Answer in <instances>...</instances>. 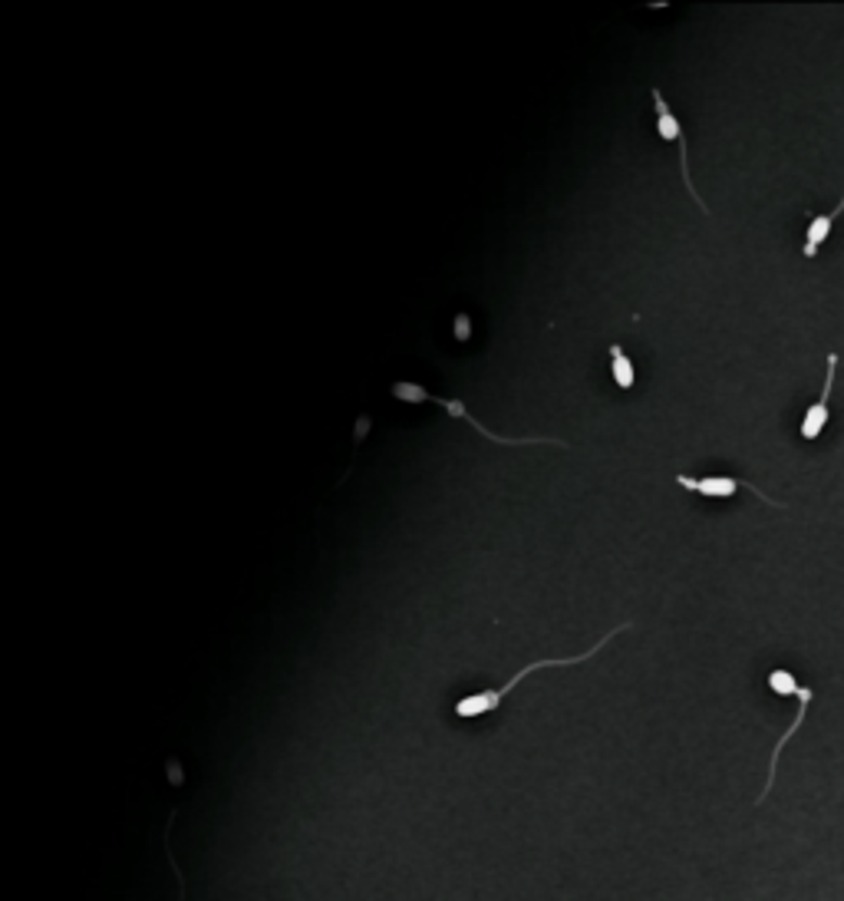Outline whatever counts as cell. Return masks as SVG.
<instances>
[{
  "label": "cell",
  "mask_w": 844,
  "mask_h": 901,
  "mask_svg": "<svg viewBox=\"0 0 844 901\" xmlns=\"http://www.w3.org/2000/svg\"><path fill=\"white\" fill-rule=\"evenodd\" d=\"M621 631H630V624H617L614 631H608L594 647H587V650H580V653H574V658H545V661H535V664H528V668H522L512 681H504L501 687H488V690H475V694H465L462 700H456V716L459 720H475V716H488V713H495L498 707H501V700L509 697L522 681H528L532 674H538V671H545V668H574V664H584V661H590L594 658V653H601Z\"/></svg>",
  "instance_id": "obj_1"
},
{
  "label": "cell",
  "mask_w": 844,
  "mask_h": 901,
  "mask_svg": "<svg viewBox=\"0 0 844 901\" xmlns=\"http://www.w3.org/2000/svg\"><path fill=\"white\" fill-rule=\"evenodd\" d=\"M798 687H802V684H798L795 674H789V671H772V674H769V690L779 694V697H795Z\"/></svg>",
  "instance_id": "obj_8"
},
{
  "label": "cell",
  "mask_w": 844,
  "mask_h": 901,
  "mask_svg": "<svg viewBox=\"0 0 844 901\" xmlns=\"http://www.w3.org/2000/svg\"><path fill=\"white\" fill-rule=\"evenodd\" d=\"M608 360H611V377H614V383H617L621 390H634V383H637V367H634V360L627 357V351H624L621 344H611V347H608Z\"/></svg>",
  "instance_id": "obj_7"
},
{
  "label": "cell",
  "mask_w": 844,
  "mask_h": 901,
  "mask_svg": "<svg viewBox=\"0 0 844 901\" xmlns=\"http://www.w3.org/2000/svg\"><path fill=\"white\" fill-rule=\"evenodd\" d=\"M673 482H677L680 488H687V493L703 496V499H732L742 485L755 488L752 482H742L736 475H687V472H680ZM755 493H758V488H755Z\"/></svg>",
  "instance_id": "obj_5"
},
{
  "label": "cell",
  "mask_w": 844,
  "mask_h": 901,
  "mask_svg": "<svg viewBox=\"0 0 844 901\" xmlns=\"http://www.w3.org/2000/svg\"><path fill=\"white\" fill-rule=\"evenodd\" d=\"M650 100H653V113H656V136H660L663 142H673V145L680 149V173H683L687 192H690V199L709 215V205L700 199V192H696V186H693V179H690V152H687V132H683L680 116L673 113V106L666 103V97H663L660 87H650Z\"/></svg>",
  "instance_id": "obj_3"
},
{
  "label": "cell",
  "mask_w": 844,
  "mask_h": 901,
  "mask_svg": "<svg viewBox=\"0 0 844 901\" xmlns=\"http://www.w3.org/2000/svg\"><path fill=\"white\" fill-rule=\"evenodd\" d=\"M834 373H837V354L828 351V377H824V390L821 396L805 409V417H802V440H818L831 420V386H834Z\"/></svg>",
  "instance_id": "obj_4"
},
{
  "label": "cell",
  "mask_w": 844,
  "mask_h": 901,
  "mask_svg": "<svg viewBox=\"0 0 844 901\" xmlns=\"http://www.w3.org/2000/svg\"><path fill=\"white\" fill-rule=\"evenodd\" d=\"M456 338H459V341H469V317H465V314L456 317Z\"/></svg>",
  "instance_id": "obj_9"
},
{
  "label": "cell",
  "mask_w": 844,
  "mask_h": 901,
  "mask_svg": "<svg viewBox=\"0 0 844 901\" xmlns=\"http://www.w3.org/2000/svg\"><path fill=\"white\" fill-rule=\"evenodd\" d=\"M844 212V192H841V202H837V208L831 212V215H808L811 221H808V231H805V244H802V255L805 258H815L818 255V249L824 244V238L831 234V225H834V218Z\"/></svg>",
  "instance_id": "obj_6"
},
{
  "label": "cell",
  "mask_w": 844,
  "mask_h": 901,
  "mask_svg": "<svg viewBox=\"0 0 844 901\" xmlns=\"http://www.w3.org/2000/svg\"><path fill=\"white\" fill-rule=\"evenodd\" d=\"M389 393L399 399V403H436L439 409H446V414L452 417V420H462L469 430H475L478 436H485L488 443H498V446H567L564 440H551V436H501V433H491V430H485L472 414H469V406L462 403V399H456V396H436V393H430L426 386L422 383H415V380H399V383H393L389 386Z\"/></svg>",
  "instance_id": "obj_2"
}]
</instances>
